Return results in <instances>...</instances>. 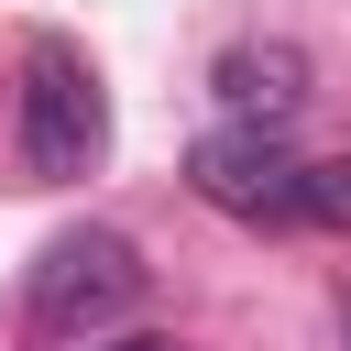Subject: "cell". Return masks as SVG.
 <instances>
[{
	"label": "cell",
	"instance_id": "cell-1",
	"mask_svg": "<svg viewBox=\"0 0 351 351\" xmlns=\"http://www.w3.org/2000/svg\"><path fill=\"white\" fill-rule=\"evenodd\" d=\"M143 252H132V230H55L44 252H33V274H22V329L44 340V351H66V340H99V329H121L132 307H143Z\"/></svg>",
	"mask_w": 351,
	"mask_h": 351
},
{
	"label": "cell",
	"instance_id": "cell-2",
	"mask_svg": "<svg viewBox=\"0 0 351 351\" xmlns=\"http://www.w3.org/2000/svg\"><path fill=\"white\" fill-rule=\"evenodd\" d=\"M99 154H110V88H99V66L66 33H33L22 44V176L33 186H77V176H99Z\"/></svg>",
	"mask_w": 351,
	"mask_h": 351
},
{
	"label": "cell",
	"instance_id": "cell-3",
	"mask_svg": "<svg viewBox=\"0 0 351 351\" xmlns=\"http://www.w3.org/2000/svg\"><path fill=\"white\" fill-rule=\"evenodd\" d=\"M296 143L285 132H252V121H219V132H197V154H186V186L219 208V219H252V230H296Z\"/></svg>",
	"mask_w": 351,
	"mask_h": 351
},
{
	"label": "cell",
	"instance_id": "cell-4",
	"mask_svg": "<svg viewBox=\"0 0 351 351\" xmlns=\"http://www.w3.org/2000/svg\"><path fill=\"white\" fill-rule=\"evenodd\" d=\"M208 88H219V110L230 121H252V132H285L318 88H307V44H285V33H263V44H230L219 66H208Z\"/></svg>",
	"mask_w": 351,
	"mask_h": 351
},
{
	"label": "cell",
	"instance_id": "cell-5",
	"mask_svg": "<svg viewBox=\"0 0 351 351\" xmlns=\"http://www.w3.org/2000/svg\"><path fill=\"white\" fill-rule=\"evenodd\" d=\"M296 230H351V154L296 165Z\"/></svg>",
	"mask_w": 351,
	"mask_h": 351
},
{
	"label": "cell",
	"instance_id": "cell-6",
	"mask_svg": "<svg viewBox=\"0 0 351 351\" xmlns=\"http://www.w3.org/2000/svg\"><path fill=\"white\" fill-rule=\"evenodd\" d=\"M340 351H351V296H340Z\"/></svg>",
	"mask_w": 351,
	"mask_h": 351
},
{
	"label": "cell",
	"instance_id": "cell-7",
	"mask_svg": "<svg viewBox=\"0 0 351 351\" xmlns=\"http://www.w3.org/2000/svg\"><path fill=\"white\" fill-rule=\"evenodd\" d=\"M121 351H176V340H121Z\"/></svg>",
	"mask_w": 351,
	"mask_h": 351
}]
</instances>
